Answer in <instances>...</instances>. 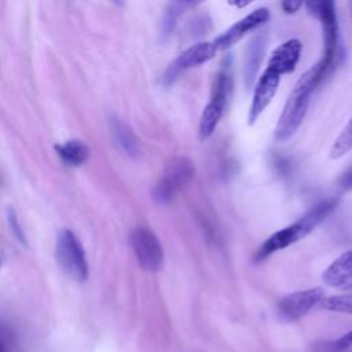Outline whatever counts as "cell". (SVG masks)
<instances>
[{"mask_svg":"<svg viewBox=\"0 0 352 352\" xmlns=\"http://www.w3.org/2000/svg\"><path fill=\"white\" fill-rule=\"evenodd\" d=\"M327 76L329 74L318 62L301 74L294 84L276 122L274 131L275 140L285 142L297 132L307 116L314 91L324 81Z\"/></svg>","mask_w":352,"mask_h":352,"instance_id":"cell-1","label":"cell"},{"mask_svg":"<svg viewBox=\"0 0 352 352\" xmlns=\"http://www.w3.org/2000/svg\"><path fill=\"white\" fill-rule=\"evenodd\" d=\"M338 198H326L315 204L308 212H305L293 224L274 232L257 250L254 258L256 261H263L272 253L282 250L297 241L307 236L318 224L327 219L331 212L337 208Z\"/></svg>","mask_w":352,"mask_h":352,"instance_id":"cell-2","label":"cell"},{"mask_svg":"<svg viewBox=\"0 0 352 352\" xmlns=\"http://www.w3.org/2000/svg\"><path fill=\"white\" fill-rule=\"evenodd\" d=\"M308 12L316 18L323 34V54L318 60L329 73H331L340 59L338 21L336 11V0H307Z\"/></svg>","mask_w":352,"mask_h":352,"instance_id":"cell-3","label":"cell"},{"mask_svg":"<svg viewBox=\"0 0 352 352\" xmlns=\"http://www.w3.org/2000/svg\"><path fill=\"white\" fill-rule=\"evenodd\" d=\"M231 87H232V78L230 74V69H228V65H224L214 78L210 99L206 103L199 120L198 135L201 140H206L208 138H210L217 124L220 122L227 106Z\"/></svg>","mask_w":352,"mask_h":352,"instance_id":"cell-4","label":"cell"},{"mask_svg":"<svg viewBox=\"0 0 352 352\" xmlns=\"http://www.w3.org/2000/svg\"><path fill=\"white\" fill-rule=\"evenodd\" d=\"M55 257L62 271L72 279L84 282L88 278V263L84 248L70 230H60L56 235Z\"/></svg>","mask_w":352,"mask_h":352,"instance_id":"cell-5","label":"cell"},{"mask_svg":"<svg viewBox=\"0 0 352 352\" xmlns=\"http://www.w3.org/2000/svg\"><path fill=\"white\" fill-rule=\"evenodd\" d=\"M194 176V165L186 157L172 158L164 170L162 177L153 190V199L158 204L169 202L175 194Z\"/></svg>","mask_w":352,"mask_h":352,"instance_id":"cell-6","label":"cell"},{"mask_svg":"<svg viewBox=\"0 0 352 352\" xmlns=\"http://www.w3.org/2000/svg\"><path fill=\"white\" fill-rule=\"evenodd\" d=\"M217 47L213 41H201L192 44L183 52H180L166 67L162 76V84L169 85L172 84L182 73L197 67L208 60H210L217 54Z\"/></svg>","mask_w":352,"mask_h":352,"instance_id":"cell-7","label":"cell"},{"mask_svg":"<svg viewBox=\"0 0 352 352\" xmlns=\"http://www.w3.org/2000/svg\"><path fill=\"white\" fill-rule=\"evenodd\" d=\"M129 242L143 270L154 272L162 267L164 252L155 234L144 227H136L129 235Z\"/></svg>","mask_w":352,"mask_h":352,"instance_id":"cell-8","label":"cell"},{"mask_svg":"<svg viewBox=\"0 0 352 352\" xmlns=\"http://www.w3.org/2000/svg\"><path fill=\"white\" fill-rule=\"evenodd\" d=\"M323 298L324 292L322 287H311L290 293L278 301V316L283 322H296L307 315Z\"/></svg>","mask_w":352,"mask_h":352,"instance_id":"cell-9","label":"cell"},{"mask_svg":"<svg viewBox=\"0 0 352 352\" xmlns=\"http://www.w3.org/2000/svg\"><path fill=\"white\" fill-rule=\"evenodd\" d=\"M271 18L270 10L265 7L256 8L238 22H235L232 26H230L227 30H224L220 36H217L213 43L216 44L219 51H224L235 45L239 40H242L248 33H252L261 26H264Z\"/></svg>","mask_w":352,"mask_h":352,"instance_id":"cell-10","label":"cell"},{"mask_svg":"<svg viewBox=\"0 0 352 352\" xmlns=\"http://www.w3.org/2000/svg\"><path fill=\"white\" fill-rule=\"evenodd\" d=\"M280 82V76L270 69H265L264 73L257 78L254 89H253V98L248 113V122L249 125H253L257 118L261 116V113L267 109V106L274 99L278 87Z\"/></svg>","mask_w":352,"mask_h":352,"instance_id":"cell-11","label":"cell"},{"mask_svg":"<svg viewBox=\"0 0 352 352\" xmlns=\"http://www.w3.org/2000/svg\"><path fill=\"white\" fill-rule=\"evenodd\" d=\"M302 52V43L298 38H289L279 44L271 54L267 69L279 76L294 72Z\"/></svg>","mask_w":352,"mask_h":352,"instance_id":"cell-12","label":"cell"},{"mask_svg":"<svg viewBox=\"0 0 352 352\" xmlns=\"http://www.w3.org/2000/svg\"><path fill=\"white\" fill-rule=\"evenodd\" d=\"M324 285L333 289L352 292V250L338 256L322 274Z\"/></svg>","mask_w":352,"mask_h":352,"instance_id":"cell-13","label":"cell"},{"mask_svg":"<svg viewBox=\"0 0 352 352\" xmlns=\"http://www.w3.org/2000/svg\"><path fill=\"white\" fill-rule=\"evenodd\" d=\"M265 40L267 36L264 33H257L246 48L245 56V80L246 85L250 87L256 78L258 67L261 65V59L265 51Z\"/></svg>","mask_w":352,"mask_h":352,"instance_id":"cell-14","label":"cell"},{"mask_svg":"<svg viewBox=\"0 0 352 352\" xmlns=\"http://www.w3.org/2000/svg\"><path fill=\"white\" fill-rule=\"evenodd\" d=\"M205 0H169L165 10L164 15L161 19V33L164 36H168L172 33L175 29L179 18L186 14V11L197 7Z\"/></svg>","mask_w":352,"mask_h":352,"instance_id":"cell-15","label":"cell"},{"mask_svg":"<svg viewBox=\"0 0 352 352\" xmlns=\"http://www.w3.org/2000/svg\"><path fill=\"white\" fill-rule=\"evenodd\" d=\"M111 131L114 140L125 154H128L132 158L140 154V142L128 124H125L122 120L113 118Z\"/></svg>","mask_w":352,"mask_h":352,"instance_id":"cell-16","label":"cell"},{"mask_svg":"<svg viewBox=\"0 0 352 352\" xmlns=\"http://www.w3.org/2000/svg\"><path fill=\"white\" fill-rule=\"evenodd\" d=\"M54 148L58 153L59 158L70 166H80L84 162H87L89 158L88 146L84 142L77 139H72L65 143L55 144Z\"/></svg>","mask_w":352,"mask_h":352,"instance_id":"cell-17","label":"cell"},{"mask_svg":"<svg viewBox=\"0 0 352 352\" xmlns=\"http://www.w3.org/2000/svg\"><path fill=\"white\" fill-rule=\"evenodd\" d=\"M352 150V117L346 122V125L342 128L337 139L334 140L331 148H330V157L333 160L341 158L346 153Z\"/></svg>","mask_w":352,"mask_h":352,"instance_id":"cell-18","label":"cell"},{"mask_svg":"<svg viewBox=\"0 0 352 352\" xmlns=\"http://www.w3.org/2000/svg\"><path fill=\"white\" fill-rule=\"evenodd\" d=\"M352 346V330L341 336L338 340L318 341L311 345L309 352H345Z\"/></svg>","mask_w":352,"mask_h":352,"instance_id":"cell-19","label":"cell"},{"mask_svg":"<svg viewBox=\"0 0 352 352\" xmlns=\"http://www.w3.org/2000/svg\"><path fill=\"white\" fill-rule=\"evenodd\" d=\"M320 305L323 309H327V311L352 315V292L345 293V294H336V296L324 297L320 301Z\"/></svg>","mask_w":352,"mask_h":352,"instance_id":"cell-20","label":"cell"},{"mask_svg":"<svg viewBox=\"0 0 352 352\" xmlns=\"http://www.w3.org/2000/svg\"><path fill=\"white\" fill-rule=\"evenodd\" d=\"M8 223H10V228H11V231H12V234L15 235V238H16L21 243L26 245V236H25V232H23L22 227L19 226L18 217H16V214L14 213V210H12V209H10V210H8Z\"/></svg>","mask_w":352,"mask_h":352,"instance_id":"cell-21","label":"cell"},{"mask_svg":"<svg viewBox=\"0 0 352 352\" xmlns=\"http://www.w3.org/2000/svg\"><path fill=\"white\" fill-rule=\"evenodd\" d=\"M307 0H282L280 7L286 14H296Z\"/></svg>","mask_w":352,"mask_h":352,"instance_id":"cell-22","label":"cell"},{"mask_svg":"<svg viewBox=\"0 0 352 352\" xmlns=\"http://www.w3.org/2000/svg\"><path fill=\"white\" fill-rule=\"evenodd\" d=\"M337 184L345 191L352 190V165L341 173V176L337 180Z\"/></svg>","mask_w":352,"mask_h":352,"instance_id":"cell-23","label":"cell"},{"mask_svg":"<svg viewBox=\"0 0 352 352\" xmlns=\"http://www.w3.org/2000/svg\"><path fill=\"white\" fill-rule=\"evenodd\" d=\"M254 0H227V3L235 8H245L252 4Z\"/></svg>","mask_w":352,"mask_h":352,"instance_id":"cell-24","label":"cell"},{"mask_svg":"<svg viewBox=\"0 0 352 352\" xmlns=\"http://www.w3.org/2000/svg\"><path fill=\"white\" fill-rule=\"evenodd\" d=\"M349 10H351V15H352V0H351V3H349Z\"/></svg>","mask_w":352,"mask_h":352,"instance_id":"cell-25","label":"cell"}]
</instances>
